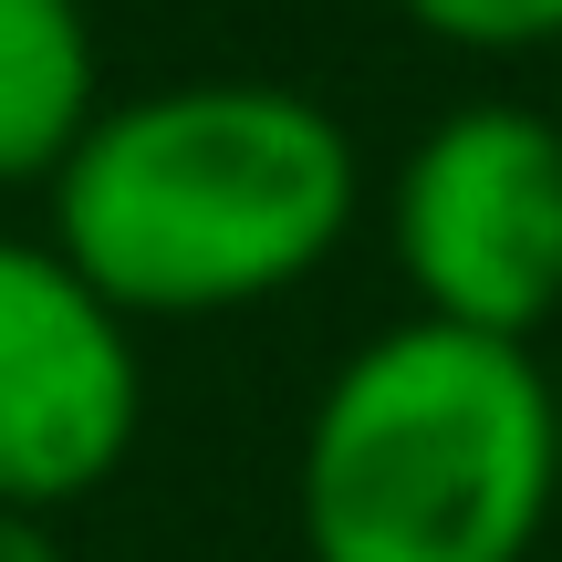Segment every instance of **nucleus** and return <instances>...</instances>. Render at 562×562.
Wrapping results in <instances>:
<instances>
[{
	"mask_svg": "<svg viewBox=\"0 0 562 562\" xmlns=\"http://www.w3.org/2000/svg\"><path fill=\"white\" fill-rule=\"evenodd\" d=\"M385 11L459 63H562V0H385Z\"/></svg>",
	"mask_w": 562,
	"mask_h": 562,
	"instance_id": "423d86ee",
	"label": "nucleus"
},
{
	"mask_svg": "<svg viewBox=\"0 0 562 562\" xmlns=\"http://www.w3.org/2000/svg\"><path fill=\"white\" fill-rule=\"evenodd\" d=\"M552 115H562V63H552Z\"/></svg>",
	"mask_w": 562,
	"mask_h": 562,
	"instance_id": "1a4fd4ad",
	"label": "nucleus"
},
{
	"mask_svg": "<svg viewBox=\"0 0 562 562\" xmlns=\"http://www.w3.org/2000/svg\"><path fill=\"white\" fill-rule=\"evenodd\" d=\"M552 521L562 417L542 344L396 313L302 406V562H531Z\"/></svg>",
	"mask_w": 562,
	"mask_h": 562,
	"instance_id": "f03ea898",
	"label": "nucleus"
},
{
	"mask_svg": "<svg viewBox=\"0 0 562 562\" xmlns=\"http://www.w3.org/2000/svg\"><path fill=\"white\" fill-rule=\"evenodd\" d=\"M375 209L355 125L281 74L115 94L42 188V240L125 323H229L313 292Z\"/></svg>",
	"mask_w": 562,
	"mask_h": 562,
	"instance_id": "f257e3e1",
	"label": "nucleus"
},
{
	"mask_svg": "<svg viewBox=\"0 0 562 562\" xmlns=\"http://www.w3.org/2000/svg\"><path fill=\"white\" fill-rule=\"evenodd\" d=\"M0 562H74L53 510H0Z\"/></svg>",
	"mask_w": 562,
	"mask_h": 562,
	"instance_id": "0eeeda50",
	"label": "nucleus"
},
{
	"mask_svg": "<svg viewBox=\"0 0 562 562\" xmlns=\"http://www.w3.org/2000/svg\"><path fill=\"white\" fill-rule=\"evenodd\" d=\"M375 229L406 313L542 344L562 323V115L510 94L448 104L375 178Z\"/></svg>",
	"mask_w": 562,
	"mask_h": 562,
	"instance_id": "7ed1b4c3",
	"label": "nucleus"
},
{
	"mask_svg": "<svg viewBox=\"0 0 562 562\" xmlns=\"http://www.w3.org/2000/svg\"><path fill=\"white\" fill-rule=\"evenodd\" d=\"M146 438V344L42 229H0V510H74Z\"/></svg>",
	"mask_w": 562,
	"mask_h": 562,
	"instance_id": "20e7f679",
	"label": "nucleus"
},
{
	"mask_svg": "<svg viewBox=\"0 0 562 562\" xmlns=\"http://www.w3.org/2000/svg\"><path fill=\"white\" fill-rule=\"evenodd\" d=\"M552 417H562V355H552Z\"/></svg>",
	"mask_w": 562,
	"mask_h": 562,
	"instance_id": "6e6552de",
	"label": "nucleus"
},
{
	"mask_svg": "<svg viewBox=\"0 0 562 562\" xmlns=\"http://www.w3.org/2000/svg\"><path fill=\"white\" fill-rule=\"evenodd\" d=\"M104 32L83 0H0V199L53 188L104 115Z\"/></svg>",
	"mask_w": 562,
	"mask_h": 562,
	"instance_id": "39448f33",
	"label": "nucleus"
}]
</instances>
